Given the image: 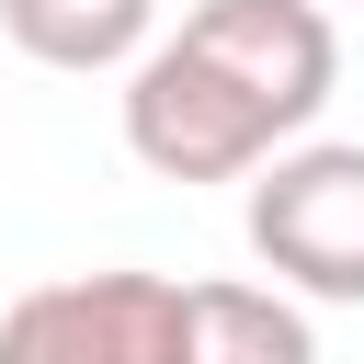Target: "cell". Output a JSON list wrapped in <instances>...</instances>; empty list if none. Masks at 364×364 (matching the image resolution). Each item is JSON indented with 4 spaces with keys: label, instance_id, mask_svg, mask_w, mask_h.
I'll use <instances>...</instances> for the list:
<instances>
[{
    "label": "cell",
    "instance_id": "1",
    "mask_svg": "<svg viewBox=\"0 0 364 364\" xmlns=\"http://www.w3.org/2000/svg\"><path fill=\"white\" fill-rule=\"evenodd\" d=\"M284 136L296 125L228 57H205L193 34H148L125 57V148H136V171H159V182H250Z\"/></svg>",
    "mask_w": 364,
    "mask_h": 364
},
{
    "label": "cell",
    "instance_id": "2",
    "mask_svg": "<svg viewBox=\"0 0 364 364\" xmlns=\"http://www.w3.org/2000/svg\"><path fill=\"white\" fill-rule=\"evenodd\" d=\"M250 250L307 307H364V148L353 136H284L250 171Z\"/></svg>",
    "mask_w": 364,
    "mask_h": 364
},
{
    "label": "cell",
    "instance_id": "3",
    "mask_svg": "<svg viewBox=\"0 0 364 364\" xmlns=\"http://www.w3.org/2000/svg\"><path fill=\"white\" fill-rule=\"evenodd\" d=\"M0 353L23 364H193L171 273H57L0 307Z\"/></svg>",
    "mask_w": 364,
    "mask_h": 364
},
{
    "label": "cell",
    "instance_id": "4",
    "mask_svg": "<svg viewBox=\"0 0 364 364\" xmlns=\"http://www.w3.org/2000/svg\"><path fill=\"white\" fill-rule=\"evenodd\" d=\"M182 34H193L205 57H228L296 136H307V125L330 114V91H341V34H330L318 0H193Z\"/></svg>",
    "mask_w": 364,
    "mask_h": 364
},
{
    "label": "cell",
    "instance_id": "5",
    "mask_svg": "<svg viewBox=\"0 0 364 364\" xmlns=\"http://www.w3.org/2000/svg\"><path fill=\"white\" fill-rule=\"evenodd\" d=\"M182 330H193V364H307L318 353V318L284 284H182Z\"/></svg>",
    "mask_w": 364,
    "mask_h": 364
},
{
    "label": "cell",
    "instance_id": "6",
    "mask_svg": "<svg viewBox=\"0 0 364 364\" xmlns=\"http://www.w3.org/2000/svg\"><path fill=\"white\" fill-rule=\"evenodd\" d=\"M0 34H11L34 68L102 80V68H125V57L159 34V0H0Z\"/></svg>",
    "mask_w": 364,
    "mask_h": 364
}]
</instances>
